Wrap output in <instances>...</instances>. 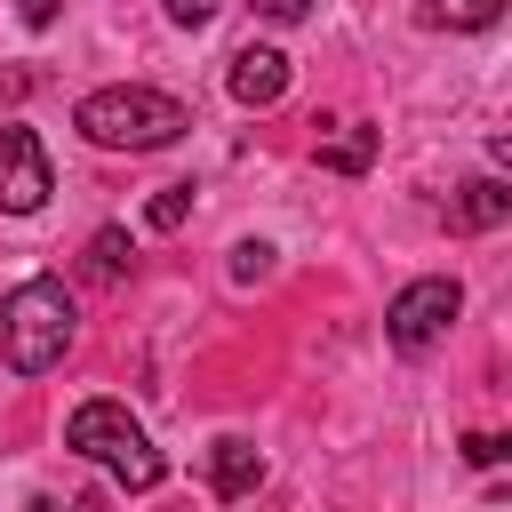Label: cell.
I'll return each mask as SVG.
<instances>
[{"mask_svg": "<svg viewBox=\"0 0 512 512\" xmlns=\"http://www.w3.org/2000/svg\"><path fill=\"white\" fill-rule=\"evenodd\" d=\"M48 192H56V176H48L40 136H32L24 120H8V128H0V216H40Z\"/></svg>", "mask_w": 512, "mask_h": 512, "instance_id": "cell-5", "label": "cell"}, {"mask_svg": "<svg viewBox=\"0 0 512 512\" xmlns=\"http://www.w3.org/2000/svg\"><path fill=\"white\" fill-rule=\"evenodd\" d=\"M368 160H376V128H368V120H352L344 136H328V144H320V168H336V176H360Z\"/></svg>", "mask_w": 512, "mask_h": 512, "instance_id": "cell-10", "label": "cell"}, {"mask_svg": "<svg viewBox=\"0 0 512 512\" xmlns=\"http://www.w3.org/2000/svg\"><path fill=\"white\" fill-rule=\"evenodd\" d=\"M64 448H72V456H88V464H104V472H112L120 488H136V496H144V488H160V472H168V464H160V448L144 440V424H136L120 400H80V408L64 416Z\"/></svg>", "mask_w": 512, "mask_h": 512, "instance_id": "cell-3", "label": "cell"}, {"mask_svg": "<svg viewBox=\"0 0 512 512\" xmlns=\"http://www.w3.org/2000/svg\"><path fill=\"white\" fill-rule=\"evenodd\" d=\"M184 216H192V184H160V192L144 200V224H152V232H176Z\"/></svg>", "mask_w": 512, "mask_h": 512, "instance_id": "cell-11", "label": "cell"}, {"mask_svg": "<svg viewBox=\"0 0 512 512\" xmlns=\"http://www.w3.org/2000/svg\"><path fill=\"white\" fill-rule=\"evenodd\" d=\"M232 104H248V112H264V104H280L288 96V56L280 48H264V40H248L240 56H232Z\"/></svg>", "mask_w": 512, "mask_h": 512, "instance_id": "cell-6", "label": "cell"}, {"mask_svg": "<svg viewBox=\"0 0 512 512\" xmlns=\"http://www.w3.org/2000/svg\"><path fill=\"white\" fill-rule=\"evenodd\" d=\"M264 272H272V240H240V248H232V280L248 288V280H264Z\"/></svg>", "mask_w": 512, "mask_h": 512, "instance_id": "cell-13", "label": "cell"}, {"mask_svg": "<svg viewBox=\"0 0 512 512\" xmlns=\"http://www.w3.org/2000/svg\"><path fill=\"white\" fill-rule=\"evenodd\" d=\"M160 8H168V24H184V32H200V24H208V16L224 8V0H160Z\"/></svg>", "mask_w": 512, "mask_h": 512, "instance_id": "cell-15", "label": "cell"}, {"mask_svg": "<svg viewBox=\"0 0 512 512\" xmlns=\"http://www.w3.org/2000/svg\"><path fill=\"white\" fill-rule=\"evenodd\" d=\"M248 8H256L264 24H304V16H312V0H248Z\"/></svg>", "mask_w": 512, "mask_h": 512, "instance_id": "cell-16", "label": "cell"}, {"mask_svg": "<svg viewBox=\"0 0 512 512\" xmlns=\"http://www.w3.org/2000/svg\"><path fill=\"white\" fill-rule=\"evenodd\" d=\"M504 216H512L504 176H472V184H456V200H448V224H456V232H496Z\"/></svg>", "mask_w": 512, "mask_h": 512, "instance_id": "cell-7", "label": "cell"}, {"mask_svg": "<svg viewBox=\"0 0 512 512\" xmlns=\"http://www.w3.org/2000/svg\"><path fill=\"white\" fill-rule=\"evenodd\" d=\"M256 480H264V456H256L248 440H216V448H208V488H216V496H248Z\"/></svg>", "mask_w": 512, "mask_h": 512, "instance_id": "cell-8", "label": "cell"}, {"mask_svg": "<svg viewBox=\"0 0 512 512\" xmlns=\"http://www.w3.org/2000/svg\"><path fill=\"white\" fill-rule=\"evenodd\" d=\"M456 312H464V280L456 272H424V280H408L392 304H384V336H392V352H432L448 328H456Z\"/></svg>", "mask_w": 512, "mask_h": 512, "instance_id": "cell-4", "label": "cell"}, {"mask_svg": "<svg viewBox=\"0 0 512 512\" xmlns=\"http://www.w3.org/2000/svg\"><path fill=\"white\" fill-rule=\"evenodd\" d=\"M128 256H136V248H128V232H112V224L88 240V264H96L104 280H120V272H128Z\"/></svg>", "mask_w": 512, "mask_h": 512, "instance_id": "cell-12", "label": "cell"}, {"mask_svg": "<svg viewBox=\"0 0 512 512\" xmlns=\"http://www.w3.org/2000/svg\"><path fill=\"white\" fill-rule=\"evenodd\" d=\"M16 16H24V24H32V32H48V24H56V16H64V0H16Z\"/></svg>", "mask_w": 512, "mask_h": 512, "instance_id": "cell-17", "label": "cell"}, {"mask_svg": "<svg viewBox=\"0 0 512 512\" xmlns=\"http://www.w3.org/2000/svg\"><path fill=\"white\" fill-rule=\"evenodd\" d=\"M72 128L96 144V152H160V144H176L184 128H192V112L168 96V88H96V96H80L72 104Z\"/></svg>", "mask_w": 512, "mask_h": 512, "instance_id": "cell-2", "label": "cell"}, {"mask_svg": "<svg viewBox=\"0 0 512 512\" xmlns=\"http://www.w3.org/2000/svg\"><path fill=\"white\" fill-rule=\"evenodd\" d=\"M464 456H472V464H504L512 440H504V432H464Z\"/></svg>", "mask_w": 512, "mask_h": 512, "instance_id": "cell-14", "label": "cell"}, {"mask_svg": "<svg viewBox=\"0 0 512 512\" xmlns=\"http://www.w3.org/2000/svg\"><path fill=\"white\" fill-rule=\"evenodd\" d=\"M496 16H504V0H416L424 32H488Z\"/></svg>", "mask_w": 512, "mask_h": 512, "instance_id": "cell-9", "label": "cell"}, {"mask_svg": "<svg viewBox=\"0 0 512 512\" xmlns=\"http://www.w3.org/2000/svg\"><path fill=\"white\" fill-rule=\"evenodd\" d=\"M72 328H80V312H72V288L56 272H32L0 296V360L16 376H48L72 352Z\"/></svg>", "mask_w": 512, "mask_h": 512, "instance_id": "cell-1", "label": "cell"}]
</instances>
